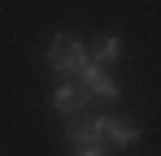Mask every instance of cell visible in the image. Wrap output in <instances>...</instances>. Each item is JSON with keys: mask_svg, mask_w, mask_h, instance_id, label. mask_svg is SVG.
<instances>
[{"mask_svg": "<svg viewBox=\"0 0 161 156\" xmlns=\"http://www.w3.org/2000/svg\"><path fill=\"white\" fill-rule=\"evenodd\" d=\"M92 61V52L83 48L74 35H57L53 44H48V70H57V74H74L79 78V70Z\"/></svg>", "mask_w": 161, "mask_h": 156, "instance_id": "6da1fadb", "label": "cell"}, {"mask_svg": "<svg viewBox=\"0 0 161 156\" xmlns=\"http://www.w3.org/2000/svg\"><path fill=\"white\" fill-rule=\"evenodd\" d=\"M79 87L87 91V96H96V100H109V104H113L118 96H122V87H118V78H109L105 70L96 65V61H87V65L79 70Z\"/></svg>", "mask_w": 161, "mask_h": 156, "instance_id": "7a4b0ae2", "label": "cell"}, {"mask_svg": "<svg viewBox=\"0 0 161 156\" xmlns=\"http://www.w3.org/2000/svg\"><path fill=\"white\" fill-rule=\"evenodd\" d=\"M105 126H109V113H96V117H74V126L65 130V139H70L74 148H100Z\"/></svg>", "mask_w": 161, "mask_h": 156, "instance_id": "3957f363", "label": "cell"}, {"mask_svg": "<svg viewBox=\"0 0 161 156\" xmlns=\"http://www.w3.org/2000/svg\"><path fill=\"white\" fill-rule=\"evenodd\" d=\"M48 100H53L57 113H65V117H83V108H87V91H83L79 82H57Z\"/></svg>", "mask_w": 161, "mask_h": 156, "instance_id": "277c9868", "label": "cell"}, {"mask_svg": "<svg viewBox=\"0 0 161 156\" xmlns=\"http://www.w3.org/2000/svg\"><path fill=\"white\" fill-rule=\"evenodd\" d=\"M105 139L113 148H131V143H139V122H131V117H109Z\"/></svg>", "mask_w": 161, "mask_h": 156, "instance_id": "5b68a950", "label": "cell"}, {"mask_svg": "<svg viewBox=\"0 0 161 156\" xmlns=\"http://www.w3.org/2000/svg\"><path fill=\"white\" fill-rule=\"evenodd\" d=\"M92 61H96V65H113V61H122V39H118V35H105V39L96 44V52H92Z\"/></svg>", "mask_w": 161, "mask_h": 156, "instance_id": "8992f818", "label": "cell"}, {"mask_svg": "<svg viewBox=\"0 0 161 156\" xmlns=\"http://www.w3.org/2000/svg\"><path fill=\"white\" fill-rule=\"evenodd\" d=\"M79 156H109L105 148H79Z\"/></svg>", "mask_w": 161, "mask_h": 156, "instance_id": "52a82bcc", "label": "cell"}]
</instances>
